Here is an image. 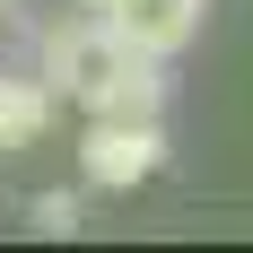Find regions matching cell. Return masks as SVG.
Returning <instances> with one entry per match:
<instances>
[{
  "label": "cell",
  "instance_id": "obj_2",
  "mask_svg": "<svg viewBox=\"0 0 253 253\" xmlns=\"http://www.w3.org/2000/svg\"><path fill=\"white\" fill-rule=\"evenodd\" d=\"M166 166V131L157 123H96L87 114V140H79V175L96 192H131Z\"/></svg>",
  "mask_w": 253,
  "mask_h": 253
},
{
  "label": "cell",
  "instance_id": "obj_1",
  "mask_svg": "<svg viewBox=\"0 0 253 253\" xmlns=\"http://www.w3.org/2000/svg\"><path fill=\"white\" fill-rule=\"evenodd\" d=\"M35 61H44L35 79H44L52 96H70V105H87V96L105 87V79H114V70L131 61V44H123V35H114V26L96 18V9H79V18L44 26V44H35Z\"/></svg>",
  "mask_w": 253,
  "mask_h": 253
},
{
  "label": "cell",
  "instance_id": "obj_3",
  "mask_svg": "<svg viewBox=\"0 0 253 253\" xmlns=\"http://www.w3.org/2000/svg\"><path fill=\"white\" fill-rule=\"evenodd\" d=\"M96 18L114 26L131 52H149V61H175L183 44H201L210 0H114V9H96Z\"/></svg>",
  "mask_w": 253,
  "mask_h": 253
},
{
  "label": "cell",
  "instance_id": "obj_8",
  "mask_svg": "<svg viewBox=\"0 0 253 253\" xmlns=\"http://www.w3.org/2000/svg\"><path fill=\"white\" fill-rule=\"evenodd\" d=\"M9 9H18V0H0V18H9Z\"/></svg>",
  "mask_w": 253,
  "mask_h": 253
},
{
  "label": "cell",
  "instance_id": "obj_4",
  "mask_svg": "<svg viewBox=\"0 0 253 253\" xmlns=\"http://www.w3.org/2000/svg\"><path fill=\"white\" fill-rule=\"evenodd\" d=\"M87 114H96V123H157V114H166V61L131 52L123 70L87 96Z\"/></svg>",
  "mask_w": 253,
  "mask_h": 253
},
{
  "label": "cell",
  "instance_id": "obj_6",
  "mask_svg": "<svg viewBox=\"0 0 253 253\" xmlns=\"http://www.w3.org/2000/svg\"><path fill=\"white\" fill-rule=\"evenodd\" d=\"M26 227L35 236H79V192H35L26 201Z\"/></svg>",
  "mask_w": 253,
  "mask_h": 253
},
{
  "label": "cell",
  "instance_id": "obj_5",
  "mask_svg": "<svg viewBox=\"0 0 253 253\" xmlns=\"http://www.w3.org/2000/svg\"><path fill=\"white\" fill-rule=\"evenodd\" d=\"M52 87L44 79H18V70H0V157H18V149H35L52 131Z\"/></svg>",
  "mask_w": 253,
  "mask_h": 253
},
{
  "label": "cell",
  "instance_id": "obj_7",
  "mask_svg": "<svg viewBox=\"0 0 253 253\" xmlns=\"http://www.w3.org/2000/svg\"><path fill=\"white\" fill-rule=\"evenodd\" d=\"M79 9H114V0H79Z\"/></svg>",
  "mask_w": 253,
  "mask_h": 253
}]
</instances>
